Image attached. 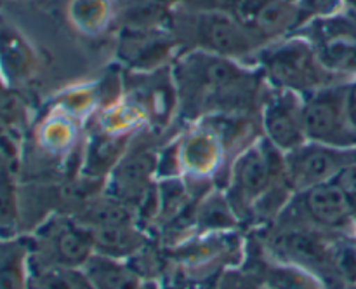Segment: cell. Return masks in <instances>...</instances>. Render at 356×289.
I'll use <instances>...</instances> for the list:
<instances>
[{"label": "cell", "instance_id": "obj_1", "mask_svg": "<svg viewBox=\"0 0 356 289\" xmlns=\"http://www.w3.org/2000/svg\"><path fill=\"white\" fill-rule=\"evenodd\" d=\"M261 66L277 89L312 94L327 87L332 73L320 63L306 37L278 42L261 52Z\"/></svg>", "mask_w": 356, "mask_h": 289}, {"label": "cell", "instance_id": "obj_2", "mask_svg": "<svg viewBox=\"0 0 356 289\" xmlns=\"http://www.w3.org/2000/svg\"><path fill=\"white\" fill-rule=\"evenodd\" d=\"M179 80L188 94L200 100H240L252 91V75L238 68L232 58L197 51L179 65Z\"/></svg>", "mask_w": 356, "mask_h": 289}, {"label": "cell", "instance_id": "obj_3", "mask_svg": "<svg viewBox=\"0 0 356 289\" xmlns=\"http://www.w3.org/2000/svg\"><path fill=\"white\" fill-rule=\"evenodd\" d=\"M284 178V153L268 139L247 148L235 160L229 198L233 209H250Z\"/></svg>", "mask_w": 356, "mask_h": 289}, {"label": "cell", "instance_id": "obj_4", "mask_svg": "<svg viewBox=\"0 0 356 289\" xmlns=\"http://www.w3.org/2000/svg\"><path fill=\"white\" fill-rule=\"evenodd\" d=\"M306 139L318 145L344 148L356 139L346 110L344 87H322L305 100Z\"/></svg>", "mask_w": 356, "mask_h": 289}, {"label": "cell", "instance_id": "obj_5", "mask_svg": "<svg viewBox=\"0 0 356 289\" xmlns=\"http://www.w3.org/2000/svg\"><path fill=\"white\" fill-rule=\"evenodd\" d=\"M351 164H355V155L348 150L306 141L299 148L284 153V178L291 190L305 192L332 181Z\"/></svg>", "mask_w": 356, "mask_h": 289}, {"label": "cell", "instance_id": "obj_6", "mask_svg": "<svg viewBox=\"0 0 356 289\" xmlns=\"http://www.w3.org/2000/svg\"><path fill=\"white\" fill-rule=\"evenodd\" d=\"M193 26L200 47L225 58H242L264 44L254 31L222 10H204L195 17Z\"/></svg>", "mask_w": 356, "mask_h": 289}, {"label": "cell", "instance_id": "obj_7", "mask_svg": "<svg viewBox=\"0 0 356 289\" xmlns=\"http://www.w3.org/2000/svg\"><path fill=\"white\" fill-rule=\"evenodd\" d=\"M38 265L82 268L94 254L92 233L76 219H56L38 237Z\"/></svg>", "mask_w": 356, "mask_h": 289}, {"label": "cell", "instance_id": "obj_8", "mask_svg": "<svg viewBox=\"0 0 356 289\" xmlns=\"http://www.w3.org/2000/svg\"><path fill=\"white\" fill-rule=\"evenodd\" d=\"M263 127L266 139L280 150L289 153L305 145V100L301 94L287 89H277L268 97L263 110Z\"/></svg>", "mask_w": 356, "mask_h": 289}, {"label": "cell", "instance_id": "obj_9", "mask_svg": "<svg viewBox=\"0 0 356 289\" xmlns=\"http://www.w3.org/2000/svg\"><path fill=\"white\" fill-rule=\"evenodd\" d=\"M308 28L306 38L330 73L356 72V28L336 16L309 21Z\"/></svg>", "mask_w": 356, "mask_h": 289}, {"label": "cell", "instance_id": "obj_10", "mask_svg": "<svg viewBox=\"0 0 356 289\" xmlns=\"http://www.w3.org/2000/svg\"><path fill=\"white\" fill-rule=\"evenodd\" d=\"M301 194L302 209L316 225L330 230H343L351 223L353 209L350 197L334 180L315 185Z\"/></svg>", "mask_w": 356, "mask_h": 289}, {"label": "cell", "instance_id": "obj_11", "mask_svg": "<svg viewBox=\"0 0 356 289\" xmlns=\"http://www.w3.org/2000/svg\"><path fill=\"white\" fill-rule=\"evenodd\" d=\"M153 171H155V157L148 153H138L122 160L111 178V197L120 198L132 208L138 205V202L148 195Z\"/></svg>", "mask_w": 356, "mask_h": 289}, {"label": "cell", "instance_id": "obj_12", "mask_svg": "<svg viewBox=\"0 0 356 289\" xmlns=\"http://www.w3.org/2000/svg\"><path fill=\"white\" fill-rule=\"evenodd\" d=\"M92 289H143L145 282L138 270L122 260L94 253L82 267Z\"/></svg>", "mask_w": 356, "mask_h": 289}, {"label": "cell", "instance_id": "obj_13", "mask_svg": "<svg viewBox=\"0 0 356 289\" xmlns=\"http://www.w3.org/2000/svg\"><path fill=\"white\" fill-rule=\"evenodd\" d=\"M90 233H92L94 253L122 261L136 256L146 242L145 235L139 232L136 223L101 226V228H92Z\"/></svg>", "mask_w": 356, "mask_h": 289}, {"label": "cell", "instance_id": "obj_14", "mask_svg": "<svg viewBox=\"0 0 356 289\" xmlns=\"http://www.w3.org/2000/svg\"><path fill=\"white\" fill-rule=\"evenodd\" d=\"M278 251L292 263L306 268L330 267L329 246L305 230H292L278 239Z\"/></svg>", "mask_w": 356, "mask_h": 289}, {"label": "cell", "instance_id": "obj_15", "mask_svg": "<svg viewBox=\"0 0 356 289\" xmlns=\"http://www.w3.org/2000/svg\"><path fill=\"white\" fill-rule=\"evenodd\" d=\"M76 221L92 230L101 228V226L134 223L136 214L134 208L129 205L127 202L108 195V197L97 198V201L87 204L83 211L76 216Z\"/></svg>", "mask_w": 356, "mask_h": 289}, {"label": "cell", "instance_id": "obj_16", "mask_svg": "<svg viewBox=\"0 0 356 289\" xmlns=\"http://www.w3.org/2000/svg\"><path fill=\"white\" fill-rule=\"evenodd\" d=\"M26 289H92L82 268L37 265L26 281Z\"/></svg>", "mask_w": 356, "mask_h": 289}, {"label": "cell", "instance_id": "obj_17", "mask_svg": "<svg viewBox=\"0 0 356 289\" xmlns=\"http://www.w3.org/2000/svg\"><path fill=\"white\" fill-rule=\"evenodd\" d=\"M330 268L337 272L346 281L356 279V242L355 240H339L329 246Z\"/></svg>", "mask_w": 356, "mask_h": 289}, {"label": "cell", "instance_id": "obj_18", "mask_svg": "<svg viewBox=\"0 0 356 289\" xmlns=\"http://www.w3.org/2000/svg\"><path fill=\"white\" fill-rule=\"evenodd\" d=\"M343 0H301L298 3L299 17L302 23H309L313 19L332 17L339 10Z\"/></svg>", "mask_w": 356, "mask_h": 289}, {"label": "cell", "instance_id": "obj_19", "mask_svg": "<svg viewBox=\"0 0 356 289\" xmlns=\"http://www.w3.org/2000/svg\"><path fill=\"white\" fill-rule=\"evenodd\" d=\"M23 265L16 256H10L9 260L0 265V289H23L26 288V282L23 281Z\"/></svg>", "mask_w": 356, "mask_h": 289}, {"label": "cell", "instance_id": "obj_20", "mask_svg": "<svg viewBox=\"0 0 356 289\" xmlns=\"http://www.w3.org/2000/svg\"><path fill=\"white\" fill-rule=\"evenodd\" d=\"M14 216H16V208H14L13 188L6 176H0V226H10Z\"/></svg>", "mask_w": 356, "mask_h": 289}, {"label": "cell", "instance_id": "obj_21", "mask_svg": "<svg viewBox=\"0 0 356 289\" xmlns=\"http://www.w3.org/2000/svg\"><path fill=\"white\" fill-rule=\"evenodd\" d=\"M334 181L346 192L348 197H356V164L344 167V169L334 178Z\"/></svg>", "mask_w": 356, "mask_h": 289}, {"label": "cell", "instance_id": "obj_22", "mask_svg": "<svg viewBox=\"0 0 356 289\" xmlns=\"http://www.w3.org/2000/svg\"><path fill=\"white\" fill-rule=\"evenodd\" d=\"M346 110L351 125H353L356 131V82L353 86L346 87Z\"/></svg>", "mask_w": 356, "mask_h": 289}, {"label": "cell", "instance_id": "obj_23", "mask_svg": "<svg viewBox=\"0 0 356 289\" xmlns=\"http://www.w3.org/2000/svg\"><path fill=\"white\" fill-rule=\"evenodd\" d=\"M285 2H289V3H294V6H298V3L301 2V0H285Z\"/></svg>", "mask_w": 356, "mask_h": 289}, {"label": "cell", "instance_id": "obj_24", "mask_svg": "<svg viewBox=\"0 0 356 289\" xmlns=\"http://www.w3.org/2000/svg\"><path fill=\"white\" fill-rule=\"evenodd\" d=\"M143 289H155V288H153L152 284H145V288H143Z\"/></svg>", "mask_w": 356, "mask_h": 289}]
</instances>
